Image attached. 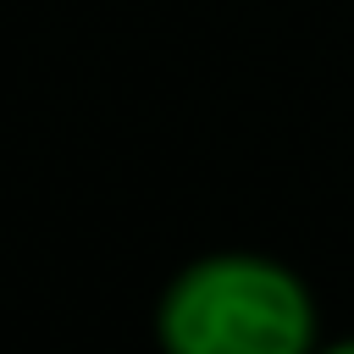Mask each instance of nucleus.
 I'll return each mask as SVG.
<instances>
[{
	"label": "nucleus",
	"instance_id": "obj_2",
	"mask_svg": "<svg viewBox=\"0 0 354 354\" xmlns=\"http://www.w3.org/2000/svg\"><path fill=\"white\" fill-rule=\"evenodd\" d=\"M326 354H354V337H343V343H332Z\"/></svg>",
	"mask_w": 354,
	"mask_h": 354
},
{
	"label": "nucleus",
	"instance_id": "obj_1",
	"mask_svg": "<svg viewBox=\"0 0 354 354\" xmlns=\"http://www.w3.org/2000/svg\"><path fill=\"white\" fill-rule=\"evenodd\" d=\"M315 310L304 282L260 254L188 266L160 299L166 354H310Z\"/></svg>",
	"mask_w": 354,
	"mask_h": 354
}]
</instances>
